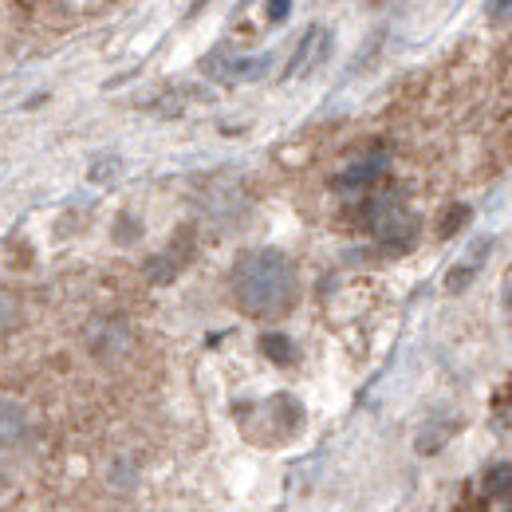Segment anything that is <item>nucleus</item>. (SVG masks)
<instances>
[{"mask_svg": "<svg viewBox=\"0 0 512 512\" xmlns=\"http://www.w3.org/2000/svg\"><path fill=\"white\" fill-rule=\"evenodd\" d=\"M268 71V56H256V60H237V64L225 67L229 79H260Z\"/></svg>", "mask_w": 512, "mask_h": 512, "instance_id": "obj_13", "label": "nucleus"}, {"mask_svg": "<svg viewBox=\"0 0 512 512\" xmlns=\"http://www.w3.org/2000/svg\"><path fill=\"white\" fill-rule=\"evenodd\" d=\"M190 260V229H182V237H178V245H170L162 256H154L150 264H146V276L154 280V284H170L178 272H182V264Z\"/></svg>", "mask_w": 512, "mask_h": 512, "instance_id": "obj_5", "label": "nucleus"}, {"mask_svg": "<svg viewBox=\"0 0 512 512\" xmlns=\"http://www.w3.org/2000/svg\"><path fill=\"white\" fill-rule=\"evenodd\" d=\"M260 351H264L276 367H292V363H296V343H292L284 331H268V335H260Z\"/></svg>", "mask_w": 512, "mask_h": 512, "instance_id": "obj_7", "label": "nucleus"}, {"mask_svg": "<svg viewBox=\"0 0 512 512\" xmlns=\"http://www.w3.org/2000/svg\"><path fill=\"white\" fill-rule=\"evenodd\" d=\"M233 296L237 308L253 320L284 316L296 304V268L276 249H253L233 268Z\"/></svg>", "mask_w": 512, "mask_h": 512, "instance_id": "obj_1", "label": "nucleus"}, {"mask_svg": "<svg viewBox=\"0 0 512 512\" xmlns=\"http://www.w3.org/2000/svg\"><path fill=\"white\" fill-rule=\"evenodd\" d=\"M469 221H473V209H469V205H449L446 213H442V221H438V237H442V241L457 237Z\"/></svg>", "mask_w": 512, "mask_h": 512, "instance_id": "obj_12", "label": "nucleus"}, {"mask_svg": "<svg viewBox=\"0 0 512 512\" xmlns=\"http://www.w3.org/2000/svg\"><path fill=\"white\" fill-rule=\"evenodd\" d=\"M205 4H209V0H193V4H190V16H197V12L205 8Z\"/></svg>", "mask_w": 512, "mask_h": 512, "instance_id": "obj_19", "label": "nucleus"}, {"mask_svg": "<svg viewBox=\"0 0 512 512\" xmlns=\"http://www.w3.org/2000/svg\"><path fill=\"white\" fill-rule=\"evenodd\" d=\"M485 12H489V20H501V16H509L512 12V0H489Z\"/></svg>", "mask_w": 512, "mask_h": 512, "instance_id": "obj_18", "label": "nucleus"}, {"mask_svg": "<svg viewBox=\"0 0 512 512\" xmlns=\"http://www.w3.org/2000/svg\"><path fill=\"white\" fill-rule=\"evenodd\" d=\"M264 12H268L272 24H284L288 12H292V0H264Z\"/></svg>", "mask_w": 512, "mask_h": 512, "instance_id": "obj_17", "label": "nucleus"}, {"mask_svg": "<svg viewBox=\"0 0 512 512\" xmlns=\"http://www.w3.org/2000/svg\"><path fill=\"white\" fill-rule=\"evenodd\" d=\"M386 170V154H371V158H363V162H355V166H347L339 178H335V190H363V186H371V182H379Z\"/></svg>", "mask_w": 512, "mask_h": 512, "instance_id": "obj_6", "label": "nucleus"}, {"mask_svg": "<svg viewBox=\"0 0 512 512\" xmlns=\"http://www.w3.org/2000/svg\"><path fill=\"white\" fill-rule=\"evenodd\" d=\"M367 225H371V233L383 241L390 253H406L418 241V217L410 209H402L398 201H390V197L371 205Z\"/></svg>", "mask_w": 512, "mask_h": 512, "instance_id": "obj_2", "label": "nucleus"}, {"mask_svg": "<svg viewBox=\"0 0 512 512\" xmlns=\"http://www.w3.org/2000/svg\"><path fill=\"white\" fill-rule=\"evenodd\" d=\"M87 178H91V182H99V186L119 182V178H123V158H119V154H99V158L91 162Z\"/></svg>", "mask_w": 512, "mask_h": 512, "instance_id": "obj_11", "label": "nucleus"}, {"mask_svg": "<svg viewBox=\"0 0 512 512\" xmlns=\"http://www.w3.org/2000/svg\"><path fill=\"white\" fill-rule=\"evenodd\" d=\"M327 52H331V32H327V28H320V24H312V28L300 36V44H296L292 60H288V67H284V79L312 75V71L327 60Z\"/></svg>", "mask_w": 512, "mask_h": 512, "instance_id": "obj_3", "label": "nucleus"}, {"mask_svg": "<svg viewBox=\"0 0 512 512\" xmlns=\"http://www.w3.org/2000/svg\"><path fill=\"white\" fill-rule=\"evenodd\" d=\"M272 410H276V418H280V430L296 434V430L304 426V406H300L292 394H272Z\"/></svg>", "mask_w": 512, "mask_h": 512, "instance_id": "obj_9", "label": "nucleus"}, {"mask_svg": "<svg viewBox=\"0 0 512 512\" xmlns=\"http://www.w3.org/2000/svg\"><path fill=\"white\" fill-rule=\"evenodd\" d=\"M16 320H20V304H16L12 292L0 288V335H8V331L16 327Z\"/></svg>", "mask_w": 512, "mask_h": 512, "instance_id": "obj_14", "label": "nucleus"}, {"mask_svg": "<svg viewBox=\"0 0 512 512\" xmlns=\"http://www.w3.org/2000/svg\"><path fill=\"white\" fill-rule=\"evenodd\" d=\"M449 434H453V426H430V430L418 438V453H438V449L449 442Z\"/></svg>", "mask_w": 512, "mask_h": 512, "instance_id": "obj_15", "label": "nucleus"}, {"mask_svg": "<svg viewBox=\"0 0 512 512\" xmlns=\"http://www.w3.org/2000/svg\"><path fill=\"white\" fill-rule=\"evenodd\" d=\"M28 438V418L16 402H0V442H24Z\"/></svg>", "mask_w": 512, "mask_h": 512, "instance_id": "obj_8", "label": "nucleus"}, {"mask_svg": "<svg viewBox=\"0 0 512 512\" xmlns=\"http://www.w3.org/2000/svg\"><path fill=\"white\" fill-rule=\"evenodd\" d=\"M481 489H485V497H509L512 493V461L489 465L485 477H481Z\"/></svg>", "mask_w": 512, "mask_h": 512, "instance_id": "obj_10", "label": "nucleus"}, {"mask_svg": "<svg viewBox=\"0 0 512 512\" xmlns=\"http://www.w3.org/2000/svg\"><path fill=\"white\" fill-rule=\"evenodd\" d=\"M138 233H142V225H138L130 213H123V217L115 221V241H119V245H130V241H138Z\"/></svg>", "mask_w": 512, "mask_h": 512, "instance_id": "obj_16", "label": "nucleus"}, {"mask_svg": "<svg viewBox=\"0 0 512 512\" xmlns=\"http://www.w3.org/2000/svg\"><path fill=\"white\" fill-rule=\"evenodd\" d=\"M489 253H493V237H477L473 241V249L461 256L453 268H449L446 276V292H453V296H461L477 276H481V268H485V260H489Z\"/></svg>", "mask_w": 512, "mask_h": 512, "instance_id": "obj_4", "label": "nucleus"}]
</instances>
